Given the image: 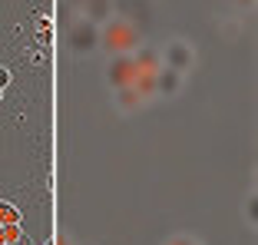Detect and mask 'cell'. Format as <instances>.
Returning a JSON list of instances; mask_svg holds the SVG:
<instances>
[{
	"mask_svg": "<svg viewBox=\"0 0 258 245\" xmlns=\"http://www.w3.org/2000/svg\"><path fill=\"white\" fill-rule=\"evenodd\" d=\"M99 43L106 46L113 56H126L129 50L139 46V30L129 20H119V17H116V20L106 23V30L99 33Z\"/></svg>",
	"mask_w": 258,
	"mask_h": 245,
	"instance_id": "obj_1",
	"label": "cell"
},
{
	"mask_svg": "<svg viewBox=\"0 0 258 245\" xmlns=\"http://www.w3.org/2000/svg\"><path fill=\"white\" fill-rule=\"evenodd\" d=\"M139 77V70H136V60L133 56H113L109 60V70H106V80L109 86H133V80Z\"/></svg>",
	"mask_w": 258,
	"mask_h": 245,
	"instance_id": "obj_2",
	"label": "cell"
},
{
	"mask_svg": "<svg viewBox=\"0 0 258 245\" xmlns=\"http://www.w3.org/2000/svg\"><path fill=\"white\" fill-rule=\"evenodd\" d=\"M96 43H99V33L93 30V23H90V20L76 23L73 33H70V46H73L76 53H90V50H93Z\"/></svg>",
	"mask_w": 258,
	"mask_h": 245,
	"instance_id": "obj_3",
	"label": "cell"
},
{
	"mask_svg": "<svg viewBox=\"0 0 258 245\" xmlns=\"http://www.w3.org/2000/svg\"><path fill=\"white\" fill-rule=\"evenodd\" d=\"M192 50H189V43H182V40H175V43H169V53H166V63H169V70H175V73H182V70H189L192 67Z\"/></svg>",
	"mask_w": 258,
	"mask_h": 245,
	"instance_id": "obj_4",
	"label": "cell"
},
{
	"mask_svg": "<svg viewBox=\"0 0 258 245\" xmlns=\"http://www.w3.org/2000/svg\"><path fill=\"white\" fill-rule=\"evenodd\" d=\"M179 86H182V73H175V70H169V67H162L159 73H156V93H159V96H175Z\"/></svg>",
	"mask_w": 258,
	"mask_h": 245,
	"instance_id": "obj_5",
	"label": "cell"
},
{
	"mask_svg": "<svg viewBox=\"0 0 258 245\" xmlns=\"http://www.w3.org/2000/svg\"><path fill=\"white\" fill-rule=\"evenodd\" d=\"M133 60H136V70H139V73H159V70H162L159 53H156V50H149V46H143Z\"/></svg>",
	"mask_w": 258,
	"mask_h": 245,
	"instance_id": "obj_6",
	"label": "cell"
},
{
	"mask_svg": "<svg viewBox=\"0 0 258 245\" xmlns=\"http://www.w3.org/2000/svg\"><path fill=\"white\" fill-rule=\"evenodd\" d=\"M133 90L139 93V100H146V96H156V73H139V77L133 80Z\"/></svg>",
	"mask_w": 258,
	"mask_h": 245,
	"instance_id": "obj_7",
	"label": "cell"
},
{
	"mask_svg": "<svg viewBox=\"0 0 258 245\" xmlns=\"http://www.w3.org/2000/svg\"><path fill=\"white\" fill-rule=\"evenodd\" d=\"M116 103H119V109L129 113V109H136L143 100H139V93L133 90V86H119V90H116Z\"/></svg>",
	"mask_w": 258,
	"mask_h": 245,
	"instance_id": "obj_8",
	"label": "cell"
},
{
	"mask_svg": "<svg viewBox=\"0 0 258 245\" xmlns=\"http://www.w3.org/2000/svg\"><path fill=\"white\" fill-rule=\"evenodd\" d=\"M23 222V215H20V209L14 206V202H0V225H20Z\"/></svg>",
	"mask_w": 258,
	"mask_h": 245,
	"instance_id": "obj_9",
	"label": "cell"
},
{
	"mask_svg": "<svg viewBox=\"0 0 258 245\" xmlns=\"http://www.w3.org/2000/svg\"><path fill=\"white\" fill-rule=\"evenodd\" d=\"M86 10H90V17L103 20V17H109V0H86Z\"/></svg>",
	"mask_w": 258,
	"mask_h": 245,
	"instance_id": "obj_10",
	"label": "cell"
},
{
	"mask_svg": "<svg viewBox=\"0 0 258 245\" xmlns=\"http://www.w3.org/2000/svg\"><path fill=\"white\" fill-rule=\"evenodd\" d=\"M4 86H10V70L7 67H0V90H4Z\"/></svg>",
	"mask_w": 258,
	"mask_h": 245,
	"instance_id": "obj_11",
	"label": "cell"
},
{
	"mask_svg": "<svg viewBox=\"0 0 258 245\" xmlns=\"http://www.w3.org/2000/svg\"><path fill=\"white\" fill-rule=\"evenodd\" d=\"M169 245H196V242H192V238H172Z\"/></svg>",
	"mask_w": 258,
	"mask_h": 245,
	"instance_id": "obj_12",
	"label": "cell"
},
{
	"mask_svg": "<svg viewBox=\"0 0 258 245\" xmlns=\"http://www.w3.org/2000/svg\"><path fill=\"white\" fill-rule=\"evenodd\" d=\"M10 238H7V225H0V245H7Z\"/></svg>",
	"mask_w": 258,
	"mask_h": 245,
	"instance_id": "obj_13",
	"label": "cell"
},
{
	"mask_svg": "<svg viewBox=\"0 0 258 245\" xmlns=\"http://www.w3.org/2000/svg\"><path fill=\"white\" fill-rule=\"evenodd\" d=\"M7 245H30V242H27V238H20V242H7Z\"/></svg>",
	"mask_w": 258,
	"mask_h": 245,
	"instance_id": "obj_14",
	"label": "cell"
},
{
	"mask_svg": "<svg viewBox=\"0 0 258 245\" xmlns=\"http://www.w3.org/2000/svg\"><path fill=\"white\" fill-rule=\"evenodd\" d=\"M46 245H56V238H50V242H46Z\"/></svg>",
	"mask_w": 258,
	"mask_h": 245,
	"instance_id": "obj_15",
	"label": "cell"
},
{
	"mask_svg": "<svg viewBox=\"0 0 258 245\" xmlns=\"http://www.w3.org/2000/svg\"><path fill=\"white\" fill-rule=\"evenodd\" d=\"M0 96H4V90H0Z\"/></svg>",
	"mask_w": 258,
	"mask_h": 245,
	"instance_id": "obj_16",
	"label": "cell"
}]
</instances>
